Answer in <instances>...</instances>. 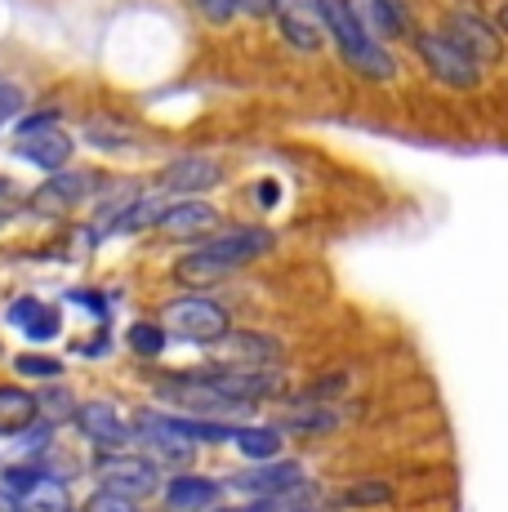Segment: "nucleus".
Masks as SVG:
<instances>
[{
	"mask_svg": "<svg viewBox=\"0 0 508 512\" xmlns=\"http://www.w3.org/2000/svg\"><path fill=\"white\" fill-rule=\"evenodd\" d=\"M317 5H321V18H326V32L335 36V45H339V58H344L357 76H366V81H393L397 76L393 54L361 23L353 0H317Z\"/></svg>",
	"mask_w": 508,
	"mask_h": 512,
	"instance_id": "1",
	"label": "nucleus"
},
{
	"mask_svg": "<svg viewBox=\"0 0 508 512\" xmlns=\"http://www.w3.org/2000/svg\"><path fill=\"white\" fill-rule=\"evenodd\" d=\"M156 397H161L165 406H179V410H188V415H205V419H223V415H237V410H250L246 401L228 397L214 374H165V379L156 383Z\"/></svg>",
	"mask_w": 508,
	"mask_h": 512,
	"instance_id": "2",
	"label": "nucleus"
},
{
	"mask_svg": "<svg viewBox=\"0 0 508 512\" xmlns=\"http://www.w3.org/2000/svg\"><path fill=\"white\" fill-rule=\"evenodd\" d=\"M415 49H419V58H424L428 76H433L437 85H446V90H477V85H482V63H477L451 32H419Z\"/></svg>",
	"mask_w": 508,
	"mask_h": 512,
	"instance_id": "3",
	"label": "nucleus"
},
{
	"mask_svg": "<svg viewBox=\"0 0 508 512\" xmlns=\"http://www.w3.org/2000/svg\"><path fill=\"white\" fill-rule=\"evenodd\" d=\"M161 312H165L161 326L170 334H179V339L219 343L223 334H228V312H223L214 299H205V294H183V299H170Z\"/></svg>",
	"mask_w": 508,
	"mask_h": 512,
	"instance_id": "4",
	"label": "nucleus"
},
{
	"mask_svg": "<svg viewBox=\"0 0 508 512\" xmlns=\"http://www.w3.org/2000/svg\"><path fill=\"white\" fill-rule=\"evenodd\" d=\"M134 432H139L143 446H148L152 455H161L165 464H188V459L197 455V437H192V432L183 428L179 419L139 415V423H134Z\"/></svg>",
	"mask_w": 508,
	"mask_h": 512,
	"instance_id": "5",
	"label": "nucleus"
},
{
	"mask_svg": "<svg viewBox=\"0 0 508 512\" xmlns=\"http://www.w3.org/2000/svg\"><path fill=\"white\" fill-rule=\"evenodd\" d=\"M277 27L304 54H317L321 41H326V18H321L317 0H277Z\"/></svg>",
	"mask_w": 508,
	"mask_h": 512,
	"instance_id": "6",
	"label": "nucleus"
},
{
	"mask_svg": "<svg viewBox=\"0 0 508 512\" xmlns=\"http://www.w3.org/2000/svg\"><path fill=\"white\" fill-rule=\"evenodd\" d=\"M446 32L455 36L459 45L468 49V54L477 58L482 67H491V63H500L504 58V41H500V23H486L482 14H473V9H455L451 18H446Z\"/></svg>",
	"mask_w": 508,
	"mask_h": 512,
	"instance_id": "7",
	"label": "nucleus"
},
{
	"mask_svg": "<svg viewBox=\"0 0 508 512\" xmlns=\"http://www.w3.org/2000/svg\"><path fill=\"white\" fill-rule=\"evenodd\" d=\"M99 481H103V490H112V495L143 499V495L156 490V468L139 455H103L99 459Z\"/></svg>",
	"mask_w": 508,
	"mask_h": 512,
	"instance_id": "8",
	"label": "nucleus"
},
{
	"mask_svg": "<svg viewBox=\"0 0 508 512\" xmlns=\"http://www.w3.org/2000/svg\"><path fill=\"white\" fill-rule=\"evenodd\" d=\"M281 357V343L268 339V334H223L219 348H214V361L219 370H259L268 361Z\"/></svg>",
	"mask_w": 508,
	"mask_h": 512,
	"instance_id": "9",
	"label": "nucleus"
},
{
	"mask_svg": "<svg viewBox=\"0 0 508 512\" xmlns=\"http://www.w3.org/2000/svg\"><path fill=\"white\" fill-rule=\"evenodd\" d=\"M290 486H304V468L286 464V459H263L259 468H246L228 481V490H241V495H254V499L281 495V490H290Z\"/></svg>",
	"mask_w": 508,
	"mask_h": 512,
	"instance_id": "10",
	"label": "nucleus"
},
{
	"mask_svg": "<svg viewBox=\"0 0 508 512\" xmlns=\"http://www.w3.org/2000/svg\"><path fill=\"white\" fill-rule=\"evenodd\" d=\"M18 156L41 170H63L67 156H72V134L63 125H45V130H32V134H18Z\"/></svg>",
	"mask_w": 508,
	"mask_h": 512,
	"instance_id": "11",
	"label": "nucleus"
},
{
	"mask_svg": "<svg viewBox=\"0 0 508 512\" xmlns=\"http://www.w3.org/2000/svg\"><path fill=\"white\" fill-rule=\"evenodd\" d=\"M272 245H277V236L268 228H237V232H223V236H214V241H205L201 250L219 254V259L232 263V268H246V263H254L259 254H268Z\"/></svg>",
	"mask_w": 508,
	"mask_h": 512,
	"instance_id": "12",
	"label": "nucleus"
},
{
	"mask_svg": "<svg viewBox=\"0 0 508 512\" xmlns=\"http://www.w3.org/2000/svg\"><path fill=\"white\" fill-rule=\"evenodd\" d=\"M76 428H81L85 437H90L94 446H103V450L125 446V441L134 437V428H130V423H125L121 415H116L107 401H90V406L76 410Z\"/></svg>",
	"mask_w": 508,
	"mask_h": 512,
	"instance_id": "13",
	"label": "nucleus"
},
{
	"mask_svg": "<svg viewBox=\"0 0 508 512\" xmlns=\"http://www.w3.org/2000/svg\"><path fill=\"white\" fill-rule=\"evenodd\" d=\"M90 187H94L90 174H81V170H54L50 179H45L32 192V205H36V210H67V205H81Z\"/></svg>",
	"mask_w": 508,
	"mask_h": 512,
	"instance_id": "14",
	"label": "nucleus"
},
{
	"mask_svg": "<svg viewBox=\"0 0 508 512\" xmlns=\"http://www.w3.org/2000/svg\"><path fill=\"white\" fill-rule=\"evenodd\" d=\"M223 179V170L205 156H183V161H170L161 170V187L165 192H205Z\"/></svg>",
	"mask_w": 508,
	"mask_h": 512,
	"instance_id": "15",
	"label": "nucleus"
},
{
	"mask_svg": "<svg viewBox=\"0 0 508 512\" xmlns=\"http://www.w3.org/2000/svg\"><path fill=\"white\" fill-rule=\"evenodd\" d=\"M214 379H219V388L228 392V397L246 401V406H254V401H263V397H277L281 392V379L259 374V370H214Z\"/></svg>",
	"mask_w": 508,
	"mask_h": 512,
	"instance_id": "16",
	"label": "nucleus"
},
{
	"mask_svg": "<svg viewBox=\"0 0 508 512\" xmlns=\"http://www.w3.org/2000/svg\"><path fill=\"white\" fill-rule=\"evenodd\" d=\"M219 495H223V486L210 477H174L170 490H165V504L174 512H205Z\"/></svg>",
	"mask_w": 508,
	"mask_h": 512,
	"instance_id": "17",
	"label": "nucleus"
},
{
	"mask_svg": "<svg viewBox=\"0 0 508 512\" xmlns=\"http://www.w3.org/2000/svg\"><path fill=\"white\" fill-rule=\"evenodd\" d=\"M214 223H219L214 205L183 201V205H170V214L161 219V232H170V236H201V232H210Z\"/></svg>",
	"mask_w": 508,
	"mask_h": 512,
	"instance_id": "18",
	"label": "nucleus"
},
{
	"mask_svg": "<svg viewBox=\"0 0 508 512\" xmlns=\"http://www.w3.org/2000/svg\"><path fill=\"white\" fill-rule=\"evenodd\" d=\"M232 263H223L219 254H210V250H192V254H183L179 259V268H174V277H179L183 285H214V281H228L232 277Z\"/></svg>",
	"mask_w": 508,
	"mask_h": 512,
	"instance_id": "19",
	"label": "nucleus"
},
{
	"mask_svg": "<svg viewBox=\"0 0 508 512\" xmlns=\"http://www.w3.org/2000/svg\"><path fill=\"white\" fill-rule=\"evenodd\" d=\"M357 14H361V23L370 27L375 36H406L410 32V23H406V9L397 5V0H357Z\"/></svg>",
	"mask_w": 508,
	"mask_h": 512,
	"instance_id": "20",
	"label": "nucleus"
},
{
	"mask_svg": "<svg viewBox=\"0 0 508 512\" xmlns=\"http://www.w3.org/2000/svg\"><path fill=\"white\" fill-rule=\"evenodd\" d=\"M36 415H41V401H36L32 392H23V388H0V437L32 428Z\"/></svg>",
	"mask_w": 508,
	"mask_h": 512,
	"instance_id": "21",
	"label": "nucleus"
},
{
	"mask_svg": "<svg viewBox=\"0 0 508 512\" xmlns=\"http://www.w3.org/2000/svg\"><path fill=\"white\" fill-rule=\"evenodd\" d=\"M165 214H170V201H161V196H143V201L125 205V214L112 223V232H148V228H161Z\"/></svg>",
	"mask_w": 508,
	"mask_h": 512,
	"instance_id": "22",
	"label": "nucleus"
},
{
	"mask_svg": "<svg viewBox=\"0 0 508 512\" xmlns=\"http://www.w3.org/2000/svg\"><path fill=\"white\" fill-rule=\"evenodd\" d=\"M232 446L246 459H254V464H263V459L281 455V432L277 428H237L232 432Z\"/></svg>",
	"mask_w": 508,
	"mask_h": 512,
	"instance_id": "23",
	"label": "nucleus"
},
{
	"mask_svg": "<svg viewBox=\"0 0 508 512\" xmlns=\"http://www.w3.org/2000/svg\"><path fill=\"white\" fill-rule=\"evenodd\" d=\"M228 512H317V495L308 486H290L281 495H263L250 508H228Z\"/></svg>",
	"mask_w": 508,
	"mask_h": 512,
	"instance_id": "24",
	"label": "nucleus"
},
{
	"mask_svg": "<svg viewBox=\"0 0 508 512\" xmlns=\"http://www.w3.org/2000/svg\"><path fill=\"white\" fill-rule=\"evenodd\" d=\"M85 139L94 147H130L134 130L125 121H112V116H90V121H85Z\"/></svg>",
	"mask_w": 508,
	"mask_h": 512,
	"instance_id": "25",
	"label": "nucleus"
},
{
	"mask_svg": "<svg viewBox=\"0 0 508 512\" xmlns=\"http://www.w3.org/2000/svg\"><path fill=\"white\" fill-rule=\"evenodd\" d=\"M27 512H67V490H63V481H50V477H41L32 490H27Z\"/></svg>",
	"mask_w": 508,
	"mask_h": 512,
	"instance_id": "26",
	"label": "nucleus"
},
{
	"mask_svg": "<svg viewBox=\"0 0 508 512\" xmlns=\"http://www.w3.org/2000/svg\"><path fill=\"white\" fill-rule=\"evenodd\" d=\"M125 343H130L139 357H161L165 352V326H152V321H134L125 330Z\"/></svg>",
	"mask_w": 508,
	"mask_h": 512,
	"instance_id": "27",
	"label": "nucleus"
},
{
	"mask_svg": "<svg viewBox=\"0 0 508 512\" xmlns=\"http://www.w3.org/2000/svg\"><path fill=\"white\" fill-rule=\"evenodd\" d=\"M348 508H366V504H388V499H393V486H388V481H361V486H348L344 495Z\"/></svg>",
	"mask_w": 508,
	"mask_h": 512,
	"instance_id": "28",
	"label": "nucleus"
},
{
	"mask_svg": "<svg viewBox=\"0 0 508 512\" xmlns=\"http://www.w3.org/2000/svg\"><path fill=\"white\" fill-rule=\"evenodd\" d=\"M14 370L27 374V379H58V374H63V361H54V357H18Z\"/></svg>",
	"mask_w": 508,
	"mask_h": 512,
	"instance_id": "29",
	"label": "nucleus"
},
{
	"mask_svg": "<svg viewBox=\"0 0 508 512\" xmlns=\"http://www.w3.org/2000/svg\"><path fill=\"white\" fill-rule=\"evenodd\" d=\"M36 401H41V410H50L54 419H67V415L76 419V410H81V406H76L72 397H67L63 388H58V383H50V388H45V392H41V397H36Z\"/></svg>",
	"mask_w": 508,
	"mask_h": 512,
	"instance_id": "30",
	"label": "nucleus"
},
{
	"mask_svg": "<svg viewBox=\"0 0 508 512\" xmlns=\"http://www.w3.org/2000/svg\"><path fill=\"white\" fill-rule=\"evenodd\" d=\"M286 428H295V432H330V428H339V415L335 410H317V415H295L286 423Z\"/></svg>",
	"mask_w": 508,
	"mask_h": 512,
	"instance_id": "31",
	"label": "nucleus"
},
{
	"mask_svg": "<svg viewBox=\"0 0 508 512\" xmlns=\"http://www.w3.org/2000/svg\"><path fill=\"white\" fill-rule=\"evenodd\" d=\"M41 308H45V303H36V299H14V303H9L5 317H9V326L23 330V326H32V321L41 317Z\"/></svg>",
	"mask_w": 508,
	"mask_h": 512,
	"instance_id": "32",
	"label": "nucleus"
},
{
	"mask_svg": "<svg viewBox=\"0 0 508 512\" xmlns=\"http://www.w3.org/2000/svg\"><path fill=\"white\" fill-rule=\"evenodd\" d=\"M197 9L210 18L214 27H228L232 14H237V0H197Z\"/></svg>",
	"mask_w": 508,
	"mask_h": 512,
	"instance_id": "33",
	"label": "nucleus"
},
{
	"mask_svg": "<svg viewBox=\"0 0 508 512\" xmlns=\"http://www.w3.org/2000/svg\"><path fill=\"white\" fill-rule=\"evenodd\" d=\"M85 512H139V508H134V499H125V495H112V490H103V495H94L90 504H85Z\"/></svg>",
	"mask_w": 508,
	"mask_h": 512,
	"instance_id": "34",
	"label": "nucleus"
},
{
	"mask_svg": "<svg viewBox=\"0 0 508 512\" xmlns=\"http://www.w3.org/2000/svg\"><path fill=\"white\" fill-rule=\"evenodd\" d=\"M27 330V339H36V343H45V339H54L58 334V312H50V308H41V317L32 321V326H23Z\"/></svg>",
	"mask_w": 508,
	"mask_h": 512,
	"instance_id": "35",
	"label": "nucleus"
},
{
	"mask_svg": "<svg viewBox=\"0 0 508 512\" xmlns=\"http://www.w3.org/2000/svg\"><path fill=\"white\" fill-rule=\"evenodd\" d=\"M36 481H41V472H36V468H9L5 472V486L14 490V495H27Z\"/></svg>",
	"mask_w": 508,
	"mask_h": 512,
	"instance_id": "36",
	"label": "nucleus"
},
{
	"mask_svg": "<svg viewBox=\"0 0 508 512\" xmlns=\"http://www.w3.org/2000/svg\"><path fill=\"white\" fill-rule=\"evenodd\" d=\"M18 107H23V94H18L14 85H0V121H5V116H14Z\"/></svg>",
	"mask_w": 508,
	"mask_h": 512,
	"instance_id": "37",
	"label": "nucleus"
},
{
	"mask_svg": "<svg viewBox=\"0 0 508 512\" xmlns=\"http://www.w3.org/2000/svg\"><path fill=\"white\" fill-rule=\"evenodd\" d=\"M237 9L250 18H268V14H277V0H237Z\"/></svg>",
	"mask_w": 508,
	"mask_h": 512,
	"instance_id": "38",
	"label": "nucleus"
},
{
	"mask_svg": "<svg viewBox=\"0 0 508 512\" xmlns=\"http://www.w3.org/2000/svg\"><path fill=\"white\" fill-rule=\"evenodd\" d=\"M45 125H58V112H36V116H27V121H18V134L45 130Z\"/></svg>",
	"mask_w": 508,
	"mask_h": 512,
	"instance_id": "39",
	"label": "nucleus"
},
{
	"mask_svg": "<svg viewBox=\"0 0 508 512\" xmlns=\"http://www.w3.org/2000/svg\"><path fill=\"white\" fill-rule=\"evenodd\" d=\"M72 299H76V303H85V308H94V317H103V308H107L103 294H90V290H76Z\"/></svg>",
	"mask_w": 508,
	"mask_h": 512,
	"instance_id": "40",
	"label": "nucleus"
},
{
	"mask_svg": "<svg viewBox=\"0 0 508 512\" xmlns=\"http://www.w3.org/2000/svg\"><path fill=\"white\" fill-rule=\"evenodd\" d=\"M277 196H281V187L272 183V179H263V183H259V201L268 205V210H272V205H277Z\"/></svg>",
	"mask_w": 508,
	"mask_h": 512,
	"instance_id": "41",
	"label": "nucleus"
},
{
	"mask_svg": "<svg viewBox=\"0 0 508 512\" xmlns=\"http://www.w3.org/2000/svg\"><path fill=\"white\" fill-rule=\"evenodd\" d=\"M0 512H23V504L14 499V490H0Z\"/></svg>",
	"mask_w": 508,
	"mask_h": 512,
	"instance_id": "42",
	"label": "nucleus"
},
{
	"mask_svg": "<svg viewBox=\"0 0 508 512\" xmlns=\"http://www.w3.org/2000/svg\"><path fill=\"white\" fill-rule=\"evenodd\" d=\"M85 352H90V357H103V352H107V339L99 334V339H94V343H90V348H85Z\"/></svg>",
	"mask_w": 508,
	"mask_h": 512,
	"instance_id": "43",
	"label": "nucleus"
},
{
	"mask_svg": "<svg viewBox=\"0 0 508 512\" xmlns=\"http://www.w3.org/2000/svg\"><path fill=\"white\" fill-rule=\"evenodd\" d=\"M495 23H500V32L508 36V0H504V5H500V18H495Z\"/></svg>",
	"mask_w": 508,
	"mask_h": 512,
	"instance_id": "44",
	"label": "nucleus"
}]
</instances>
